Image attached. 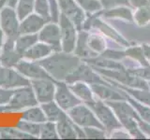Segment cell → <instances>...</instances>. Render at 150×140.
<instances>
[{
    "label": "cell",
    "instance_id": "obj_1",
    "mask_svg": "<svg viewBox=\"0 0 150 140\" xmlns=\"http://www.w3.org/2000/svg\"><path fill=\"white\" fill-rule=\"evenodd\" d=\"M81 62L82 60L73 52H65L61 50L54 51L39 63L55 81H65L66 78Z\"/></svg>",
    "mask_w": 150,
    "mask_h": 140
},
{
    "label": "cell",
    "instance_id": "obj_2",
    "mask_svg": "<svg viewBox=\"0 0 150 140\" xmlns=\"http://www.w3.org/2000/svg\"><path fill=\"white\" fill-rule=\"evenodd\" d=\"M86 105L94 111V113L103 125L106 132L111 133L114 130L122 127L114 110L111 108V106L106 102L100 99H95Z\"/></svg>",
    "mask_w": 150,
    "mask_h": 140
},
{
    "label": "cell",
    "instance_id": "obj_3",
    "mask_svg": "<svg viewBox=\"0 0 150 140\" xmlns=\"http://www.w3.org/2000/svg\"><path fill=\"white\" fill-rule=\"evenodd\" d=\"M40 105L31 85L16 88L13 90L11 99L7 105L8 111H21L28 107Z\"/></svg>",
    "mask_w": 150,
    "mask_h": 140
},
{
    "label": "cell",
    "instance_id": "obj_4",
    "mask_svg": "<svg viewBox=\"0 0 150 140\" xmlns=\"http://www.w3.org/2000/svg\"><path fill=\"white\" fill-rule=\"evenodd\" d=\"M67 113L69 119L75 124H77L82 128L98 127L100 129H104L103 125L98 120L95 113H94V111L84 103H81V104L75 106L73 108L69 110Z\"/></svg>",
    "mask_w": 150,
    "mask_h": 140
},
{
    "label": "cell",
    "instance_id": "obj_5",
    "mask_svg": "<svg viewBox=\"0 0 150 140\" xmlns=\"http://www.w3.org/2000/svg\"><path fill=\"white\" fill-rule=\"evenodd\" d=\"M65 81L68 84H71L77 81L86 82L89 85L95 83L108 84L105 81V78H102L101 76L98 75V72H97L94 69L92 65L84 62V61H83L77 65V67L66 78Z\"/></svg>",
    "mask_w": 150,
    "mask_h": 140
},
{
    "label": "cell",
    "instance_id": "obj_6",
    "mask_svg": "<svg viewBox=\"0 0 150 140\" xmlns=\"http://www.w3.org/2000/svg\"><path fill=\"white\" fill-rule=\"evenodd\" d=\"M20 23L14 8L5 5L0 9V28L6 37L15 40L20 36Z\"/></svg>",
    "mask_w": 150,
    "mask_h": 140
},
{
    "label": "cell",
    "instance_id": "obj_7",
    "mask_svg": "<svg viewBox=\"0 0 150 140\" xmlns=\"http://www.w3.org/2000/svg\"><path fill=\"white\" fill-rule=\"evenodd\" d=\"M61 35V47L65 52H73L78 37V30L69 19L60 13L58 19Z\"/></svg>",
    "mask_w": 150,
    "mask_h": 140
},
{
    "label": "cell",
    "instance_id": "obj_8",
    "mask_svg": "<svg viewBox=\"0 0 150 140\" xmlns=\"http://www.w3.org/2000/svg\"><path fill=\"white\" fill-rule=\"evenodd\" d=\"M55 86L56 88L54 101L64 111L68 112L75 106L82 103V101L70 90L69 84L66 81H56Z\"/></svg>",
    "mask_w": 150,
    "mask_h": 140
},
{
    "label": "cell",
    "instance_id": "obj_9",
    "mask_svg": "<svg viewBox=\"0 0 150 140\" xmlns=\"http://www.w3.org/2000/svg\"><path fill=\"white\" fill-rule=\"evenodd\" d=\"M56 1H57L60 13L67 16L73 22L78 31L83 30L86 16L76 1L75 0H56Z\"/></svg>",
    "mask_w": 150,
    "mask_h": 140
},
{
    "label": "cell",
    "instance_id": "obj_10",
    "mask_svg": "<svg viewBox=\"0 0 150 140\" xmlns=\"http://www.w3.org/2000/svg\"><path fill=\"white\" fill-rule=\"evenodd\" d=\"M55 80L48 78L33 79L30 80V85L35 92L39 104L53 101L55 93Z\"/></svg>",
    "mask_w": 150,
    "mask_h": 140
},
{
    "label": "cell",
    "instance_id": "obj_11",
    "mask_svg": "<svg viewBox=\"0 0 150 140\" xmlns=\"http://www.w3.org/2000/svg\"><path fill=\"white\" fill-rule=\"evenodd\" d=\"M39 41L52 47L54 51H61V35H60V27L58 22H48L42 27V29L38 33Z\"/></svg>",
    "mask_w": 150,
    "mask_h": 140
},
{
    "label": "cell",
    "instance_id": "obj_12",
    "mask_svg": "<svg viewBox=\"0 0 150 140\" xmlns=\"http://www.w3.org/2000/svg\"><path fill=\"white\" fill-rule=\"evenodd\" d=\"M27 85H30V80L15 68H8L0 65V86L14 90Z\"/></svg>",
    "mask_w": 150,
    "mask_h": 140
},
{
    "label": "cell",
    "instance_id": "obj_13",
    "mask_svg": "<svg viewBox=\"0 0 150 140\" xmlns=\"http://www.w3.org/2000/svg\"><path fill=\"white\" fill-rule=\"evenodd\" d=\"M14 68H15L17 71L20 72L23 76L27 78L29 80H33V79H41V78L54 79L48 73H47L46 70L40 64L39 62H33V61H29V60L23 58L20 62L15 65Z\"/></svg>",
    "mask_w": 150,
    "mask_h": 140
},
{
    "label": "cell",
    "instance_id": "obj_14",
    "mask_svg": "<svg viewBox=\"0 0 150 140\" xmlns=\"http://www.w3.org/2000/svg\"><path fill=\"white\" fill-rule=\"evenodd\" d=\"M22 59L23 55L19 53L15 48V40L7 37L2 49L0 50V65L14 68Z\"/></svg>",
    "mask_w": 150,
    "mask_h": 140
},
{
    "label": "cell",
    "instance_id": "obj_15",
    "mask_svg": "<svg viewBox=\"0 0 150 140\" xmlns=\"http://www.w3.org/2000/svg\"><path fill=\"white\" fill-rule=\"evenodd\" d=\"M48 22L44 18L35 12L25 17L20 23V35L21 34H38L46 23Z\"/></svg>",
    "mask_w": 150,
    "mask_h": 140
},
{
    "label": "cell",
    "instance_id": "obj_16",
    "mask_svg": "<svg viewBox=\"0 0 150 140\" xmlns=\"http://www.w3.org/2000/svg\"><path fill=\"white\" fill-rule=\"evenodd\" d=\"M91 89L98 99L102 101H119V100H127L126 94H121L120 92L112 90L110 84H102V83H95L91 84Z\"/></svg>",
    "mask_w": 150,
    "mask_h": 140
},
{
    "label": "cell",
    "instance_id": "obj_17",
    "mask_svg": "<svg viewBox=\"0 0 150 140\" xmlns=\"http://www.w3.org/2000/svg\"><path fill=\"white\" fill-rule=\"evenodd\" d=\"M87 36H88V33L86 32V30L78 31L76 46H75V49L73 51V53L83 61L95 58L98 55L89 48L87 42Z\"/></svg>",
    "mask_w": 150,
    "mask_h": 140
},
{
    "label": "cell",
    "instance_id": "obj_18",
    "mask_svg": "<svg viewBox=\"0 0 150 140\" xmlns=\"http://www.w3.org/2000/svg\"><path fill=\"white\" fill-rule=\"evenodd\" d=\"M53 52L54 50L52 49V47L41 41H38L23 53V59L33 61V62H40L44 58L48 57Z\"/></svg>",
    "mask_w": 150,
    "mask_h": 140
},
{
    "label": "cell",
    "instance_id": "obj_19",
    "mask_svg": "<svg viewBox=\"0 0 150 140\" xmlns=\"http://www.w3.org/2000/svg\"><path fill=\"white\" fill-rule=\"evenodd\" d=\"M69 87L70 88V90L72 91L74 94L82 101V103L88 104V103H90L96 99L95 94H94L91 89V86L86 82H82V81L73 82L71 84H69Z\"/></svg>",
    "mask_w": 150,
    "mask_h": 140
},
{
    "label": "cell",
    "instance_id": "obj_20",
    "mask_svg": "<svg viewBox=\"0 0 150 140\" xmlns=\"http://www.w3.org/2000/svg\"><path fill=\"white\" fill-rule=\"evenodd\" d=\"M40 106L43 109L47 120L49 121H53L56 123L57 121L64 120L68 117L67 112L61 108L54 100L44 103V104H40Z\"/></svg>",
    "mask_w": 150,
    "mask_h": 140
},
{
    "label": "cell",
    "instance_id": "obj_21",
    "mask_svg": "<svg viewBox=\"0 0 150 140\" xmlns=\"http://www.w3.org/2000/svg\"><path fill=\"white\" fill-rule=\"evenodd\" d=\"M56 130L59 139H76L78 134L76 132V124L68 117L64 120H61L55 123Z\"/></svg>",
    "mask_w": 150,
    "mask_h": 140
},
{
    "label": "cell",
    "instance_id": "obj_22",
    "mask_svg": "<svg viewBox=\"0 0 150 140\" xmlns=\"http://www.w3.org/2000/svg\"><path fill=\"white\" fill-rule=\"evenodd\" d=\"M110 83L114 84V86H115L116 88L121 89L125 92H127L129 94L133 97L134 99H136L137 101L143 103L144 105L150 106V92L147 90H144V89H135V88H129V87H125L120 83H115L112 80H109Z\"/></svg>",
    "mask_w": 150,
    "mask_h": 140
},
{
    "label": "cell",
    "instance_id": "obj_23",
    "mask_svg": "<svg viewBox=\"0 0 150 140\" xmlns=\"http://www.w3.org/2000/svg\"><path fill=\"white\" fill-rule=\"evenodd\" d=\"M21 120L31 121L35 123H43L47 120L43 109L41 108L40 105H37L34 106L28 107V108L23 110L21 115Z\"/></svg>",
    "mask_w": 150,
    "mask_h": 140
},
{
    "label": "cell",
    "instance_id": "obj_24",
    "mask_svg": "<svg viewBox=\"0 0 150 140\" xmlns=\"http://www.w3.org/2000/svg\"><path fill=\"white\" fill-rule=\"evenodd\" d=\"M38 41H39L38 34H21L15 39V48L18 52L23 56V53Z\"/></svg>",
    "mask_w": 150,
    "mask_h": 140
},
{
    "label": "cell",
    "instance_id": "obj_25",
    "mask_svg": "<svg viewBox=\"0 0 150 140\" xmlns=\"http://www.w3.org/2000/svg\"><path fill=\"white\" fill-rule=\"evenodd\" d=\"M35 0H17L15 5V11L19 18L22 21L31 13L34 12Z\"/></svg>",
    "mask_w": 150,
    "mask_h": 140
},
{
    "label": "cell",
    "instance_id": "obj_26",
    "mask_svg": "<svg viewBox=\"0 0 150 140\" xmlns=\"http://www.w3.org/2000/svg\"><path fill=\"white\" fill-rule=\"evenodd\" d=\"M126 97H127V101L134 107V109L140 116V118L144 120V121H146V123H150V106L143 104V103L134 99L130 95H126Z\"/></svg>",
    "mask_w": 150,
    "mask_h": 140
},
{
    "label": "cell",
    "instance_id": "obj_27",
    "mask_svg": "<svg viewBox=\"0 0 150 140\" xmlns=\"http://www.w3.org/2000/svg\"><path fill=\"white\" fill-rule=\"evenodd\" d=\"M103 15L106 18H122L126 20L132 21L133 15L131 12L130 8H124V7H118V8H107L103 12Z\"/></svg>",
    "mask_w": 150,
    "mask_h": 140
},
{
    "label": "cell",
    "instance_id": "obj_28",
    "mask_svg": "<svg viewBox=\"0 0 150 140\" xmlns=\"http://www.w3.org/2000/svg\"><path fill=\"white\" fill-rule=\"evenodd\" d=\"M39 138L41 139H59L56 124L53 121L46 120L45 123H40V130Z\"/></svg>",
    "mask_w": 150,
    "mask_h": 140
},
{
    "label": "cell",
    "instance_id": "obj_29",
    "mask_svg": "<svg viewBox=\"0 0 150 140\" xmlns=\"http://www.w3.org/2000/svg\"><path fill=\"white\" fill-rule=\"evenodd\" d=\"M87 42L88 46L94 52L97 54L98 53H103L106 49V42L105 39L102 36L97 34H89L87 36Z\"/></svg>",
    "mask_w": 150,
    "mask_h": 140
},
{
    "label": "cell",
    "instance_id": "obj_30",
    "mask_svg": "<svg viewBox=\"0 0 150 140\" xmlns=\"http://www.w3.org/2000/svg\"><path fill=\"white\" fill-rule=\"evenodd\" d=\"M16 128L19 129L22 132L25 133L29 135H32L33 137L39 138L40 135V124L31 123V121L21 120L16 125Z\"/></svg>",
    "mask_w": 150,
    "mask_h": 140
},
{
    "label": "cell",
    "instance_id": "obj_31",
    "mask_svg": "<svg viewBox=\"0 0 150 140\" xmlns=\"http://www.w3.org/2000/svg\"><path fill=\"white\" fill-rule=\"evenodd\" d=\"M34 12L44 18L47 22L52 21L51 6L49 0H35Z\"/></svg>",
    "mask_w": 150,
    "mask_h": 140
},
{
    "label": "cell",
    "instance_id": "obj_32",
    "mask_svg": "<svg viewBox=\"0 0 150 140\" xmlns=\"http://www.w3.org/2000/svg\"><path fill=\"white\" fill-rule=\"evenodd\" d=\"M1 138L8 139H34L32 135L22 132L17 128H1L0 129Z\"/></svg>",
    "mask_w": 150,
    "mask_h": 140
},
{
    "label": "cell",
    "instance_id": "obj_33",
    "mask_svg": "<svg viewBox=\"0 0 150 140\" xmlns=\"http://www.w3.org/2000/svg\"><path fill=\"white\" fill-rule=\"evenodd\" d=\"M84 12L94 14L102 9L101 2L98 0H75Z\"/></svg>",
    "mask_w": 150,
    "mask_h": 140
},
{
    "label": "cell",
    "instance_id": "obj_34",
    "mask_svg": "<svg viewBox=\"0 0 150 140\" xmlns=\"http://www.w3.org/2000/svg\"><path fill=\"white\" fill-rule=\"evenodd\" d=\"M133 19L140 26L148 24L150 22V8L147 7V5L139 7L134 13Z\"/></svg>",
    "mask_w": 150,
    "mask_h": 140
},
{
    "label": "cell",
    "instance_id": "obj_35",
    "mask_svg": "<svg viewBox=\"0 0 150 140\" xmlns=\"http://www.w3.org/2000/svg\"><path fill=\"white\" fill-rule=\"evenodd\" d=\"M125 53H126V55L130 56V57L133 58L134 60H137L140 64H142L144 65H144H149V64L146 61V58H145L144 55L142 47H133V48H129Z\"/></svg>",
    "mask_w": 150,
    "mask_h": 140
},
{
    "label": "cell",
    "instance_id": "obj_36",
    "mask_svg": "<svg viewBox=\"0 0 150 140\" xmlns=\"http://www.w3.org/2000/svg\"><path fill=\"white\" fill-rule=\"evenodd\" d=\"M86 138L90 139H104L107 136L106 131L98 127H86L83 128Z\"/></svg>",
    "mask_w": 150,
    "mask_h": 140
},
{
    "label": "cell",
    "instance_id": "obj_37",
    "mask_svg": "<svg viewBox=\"0 0 150 140\" xmlns=\"http://www.w3.org/2000/svg\"><path fill=\"white\" fill-rule=\"evenodd\" d=\"M12 93V89H7L0 86V106H7L11 99Z\"/></svg>",
    "mask_w": 150,
    "mask_h": 140
},
{
    "label": "cell",
    "instance_id": "obj_38",
    "mask_svg": "<svg viewBox=\"0 0 150 140\" xmlns=\"http://www.w3.org/2000/svg\"><path fill=\"white\" fill-rule=\"evenodd\" d=\"M132 74L136 75L137 77L144 79H150V65H144V67L136 68V69H129Z\"/></svg>",
    "mask_w": 150,
    "mask_h": 140
},
{
    "label": "cell",
    "instance_id": "obj_39",
    "mask_svg": "<svg viewBox=\"0 0 150 140\" xmlns=\"http://www.w3.org/2000/svg\"><path fill=\"white\" fill-rule=\"evenodd\" d=\"M101 5L103 8H111L112 7L115 8L116 6H120V5H129V2L128 0H100Z\"/></svg>",
    "mask_w": 150,
    "mask_h": 140
},
{
    "label": "cell",
    "instance_id": "obj_40",
    "mask_svg": "<svg viewBox=\"0 0 150 140\" xmlns=\"http://www.w3.org/2000/svg\"><path fill=\"white\" fill-rule=\"evenodd\" d=\"M111 138H124V139H128V138H131L130 134L126 132H123V131L121 130V128L119 129H116V130H114L112 132H111Z\"/></svg>",
    "mask_w": 150,
    "mask_h": 140
},
{
    "label": "cell",
    "instance_id": "obj_41",
    "mask_svg": "<svg viewBox=\"0 0 150 140\" xmlns=\"http://www.w3.org/2000/svg\"><path fill=\"white\" fill-rule=\"evenodd\" d=\"M128 1L129 2V4H131L136 8L148 5V0H128Z\"/></svg>",
    "mask_w": 150,
    "mask_h": 140
},
{
    "label": "cell",
    "instance_id": "obj_42",
    "mask_svg": "<svg viewBox=\"0 0 150 140\" xmlns=\"http://www.w3.org/2000/svg\"><path fill=\"white\" fill-rule=\"evenodd\" d=\"M143 52L146 60H150V45H143L142 46Z\"/></svg>",
    "mask_w": 150,
    "mask_h": 140
},
{
    "label": "cell",
    "instance_id": "obj_43",
    "mask_svg": "<svg viewBox=\"0 0 150 140\" xmlns=\"http://www.w3.org/2000/svg\"><path fill=\"white\" fill-rule=\"evenodd\" d=\"M6 36H5V34H4V32L2 31V29L0 28V50L2 49V47H3V45H4V43H5V40H6Z\"/></svg>",
    "mask_w": 150,
    "mask_h": 140
},
{
    "label": "cell",
    "instance_id": "obj_44",
    "mask_svg": "<svg viewBox=\"0 0 150 140\" xmlns=\"http://www.w3.org/2000/svg\"><path fill=\"white\" fill-rule=\"evenodd\" d=\"M17 3V0H7V4L8 6L9 7H12V8H15V5Z\"/></svg>",
    "mask_w": 150,
    "mask_h": 140
},
{
    "label": "cell",
    "instance_id": "obj_45",
    "mask_svg": "<svg viewBox=\"0 0 150 140\" xmlns=\"http://www.w3.org/2000/svg\"><path fill=\"white\" fill-rule=\"evenodd\" d=\"M7 112H8L7 106H0V113H7Z\"/></svg>",
    "mask_w": 150,
    "mask_h": 140
},
{
    "label": "cell",
    "instance_id": "obj_46",
    "mask_svg": "<svg viewBox=\"0 0 150 140\" xmlns=\"http://www.w3.org/2000/svg\"><path fill=\"white\" fill-rule=\"evenodd\" d=\"M7 4V0H0V9Z\"/></svg>",
    "mask_w": 150,
    "mask_h": 140
},
{
    "label": "cell",
    "instance_id": "obj_47",
    "mask_svg": "<svg viewBox=\"0 0 150 140\" xmlns=\"http://www.w3.org/2000/svg\"><path fill=\"white\" fill-rule=\"evenodd\" d=\"M148 3H149V4H150V0H148Z\"/></svg>",
    "mask_w": 150,
    "mask_h": 140
},
{
    "label": "cell",
    "instance_id": "obj_48",
    "mask_svg": "<svg viewBox=\"0 0 150 140\" xmlns=\"http://www.w3.org/2000/svg\"><path fill=\"white\" fill-rule=\"evenodd\" d=\"M0 138H1V135H0Z\"/></svg>",
    "mask_w": 150,
    "mask_h": 140
}]
</instances>
